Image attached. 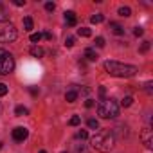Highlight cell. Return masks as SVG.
<instances>
[{
	"instance_id": "cell-27",
	"label": "cell",
	"mask_w": 153,
	"mask_h": 153,
	"mask_svg": "<svg viewBox=\"0 0 153 153\" xmlns=\"http://www.w3.org/2000/svg\"><path fill=\"white\" fill-rule=\"evenodd\" d=\"M133 34H135V36H142V34H144V29H142V27H135Z\"/></svg>"
},
{
	"instance_id": "cell-38",
	"label": "cell",
	"mask_w": 153,
	"mask_h": 153,
	"mask_svg": "<svg viewBox=\"0 0 153 153\" xmlns=\"http://www.w3.org/2000/svg\"><path fill=\"white\" fill-rule=\"evenodd\" d=\"M63 153H65V151H63Z\"/></svg>"
},
{
	"instance_id": "cell-8",
	"label": "cell",
	"mask_w": 153,
	"mask_h": 153,
	"mask_svg": "<svg viewBox=\"0 0 153 153\" xmlns=\"http://www.w3.org/2000/svg\"><path fill=\"white\" fill-rule=\"evenodd\" d=\"M110 29H112V33H114V34H117V36L124 34V29H123L119 24H115V22H110Z\"/></svg>"
},
{
	"instance_id": "cell-22",
	"label": "cell",
	"mask_w": 153,
	"mask_h": 153,
	"mask_svg": "<svg viewBox=\"0 0 153 153\" xmlns=\"http://www.w3.org/2000/svg\"><path fill=\"white\" fill-rule=\"evenodd\" d=\"M40 40H42V34H40V33H34V34H31V42H33V43H38Z\"/></svg>"
},
{
	"instance_id": "cell-37",
	"label": "cell",
	"mask_w": 153,
	"mask_h": 153,
	"mask_svg": "<svg viewBox=\"0 0 153 153\" xmlns=\"http://www.w3.org/2000/svg\"><path fill=\"white\" fill-rule=\"evenodd\" d=\"M40 153H47V151H45V149H42V151H40Z\"/></svg>"
},
{
	"instance_id": "cell-16",
	"label": "cell",
	"mask_w": 153,
	"mask_h": 153,
	"mask_svg": "<svg viewBox=\"0 0 153 153\" xmlns=\"http://www.w3.org/2000/svg\"><path fill=\"white\" fill-rule=\"evenodd\" d=\"M131 103H133V97L131 96H126L123 101H121V105L124 106V108H128V106H131Z\"/></svg>"
},
{
	"instance_id": "cell-7",
	"label": "cell",
	"mask_w": 153,
	"mask_h": 153,
	"mask_svg": "<svg viewBox=\"0 0 153 153\" xmlns=\"http://www.w3.org/2000/svg\"><path fill=\"white\" fill-rule=\"evenodd\" d=\"M140 137H142L144 146H146L148 149H151V146H153V140H151V130H149V128H144L142 133H140Z\"/></svg>"
},
{
	"instance_id": "cell-29",
	"label": "cell",
	"mask_w": 153,
	"mask_h": 153,
	"mask_svg": "<svg viewBox=\"0 0 153 153\" xmlns=\"http://www.w3.org/2000/svg\"><path fill=\"white\" fill-rule=\"evenodd\" d=\"M76 153H87V149H85V146H83V144H81V146L78 144V146H76Z\"/></svg>"
},
{
	"instance_id": "cell-1",
	"label": "cell",
	"mask_w": 153,
	"mask_h": 153,
	"mask_svg": "<svg viewBox=\"0 0 153 153\" xmlns=\"http://www.w3.org/2000/svg\"><path fill=\"white\" fill-rule=\"evenodd\" d=\"M90 144H92V148H94L96 151H99V153H108V151H112L114 146H115V135H114L110 130H101V131H97V133L90 139Z\"/></svg>"
},
{
	"instance_id": "cell-11",
	"label": "cell",
	"mask_w": 153,
	"mask_h": 153,
	"mask_svg": "<svg viewBox=\"0 0 153 153\" xmlns=\"http://www.w3.org/2000/svg\"><path fill=\"white\" fill-rule=\"evenodd\" d=\"M65 99H67V103H74L76 99H78V92H76V90H68L65 94Z\"/></svg>"
},
{
	"instance_id": "cell-14",
	"label": "cell",
	"mask_w": 153,
	"mask_h": 153,
	"mask_svg": "<svg viewBox=\"0 0 153 153\" xmlns=\"http://www.w3.org/2000/svg\"><path fill=\"white\" fill-rule=\"evenodd\" d=\"M15 114H16L18 117H22V115H27V114H29V110H27L25 106H16V108H15Z\"/></svg>"
},
{
	"instance_id": "cell-5",
	"label": "cell",
	"mask_w": 153,
	"mask_h": 153,
	"mask_svg": "<svg viewBox=\"0 0 153 153\" xmlns=\"http://www.w3.org/2000/svg\"><path fill=\"white\" fill-rule=\"evenodd\" d=\"M15 68V59L11 56V52L0 49V76H7L11 74Z\"/></svg>"
},
{
	"instance_id": "cell-36",
	"label": "cell",
	"mask_w": 153,
	"mask_h": 153,
	"mask_svg": "<svg viewBox=\"0 0 153 153\" xmlns=\"http://www.w3.org/2000/svg\"><path fill=\"white\" fill-rule=\"evenodd\" d=\"M31 94L33 96H38V88H31Z\"/></svg>"
},
{
	"instance_id": "cell-26",
	"label": "cell",
	"mask_w": 153,
	"mask_h": 153,
	"mask_svg": "<svg viewBox=\"0 0 153 153\" xmlns=\"http://www.w3.org/2000/svg\"><path fill=\"white\" fill-rule=\"evenodd\" d=\"M148 51H149V42H144L142 47H140V52L144 54V52H148Z\"/></svg>"
},
{
	"instance_id": "cell-12",
	"label": "cell",
	"mask_w": 153,
	"mask_h": 153,
	"mask_svg": "<svg viewBox=\"0 0 153 153\" xmlns=\"http://www.w3.org/2000/svg\"><path fill=\"white\" fill-rule=\"evenodd\" d=\"M43 52H45V51H43L42 47H38V45L31 47V54H33L34 58H42V56H43Z\"/></svg>"
},
{
	"instance_id": "cell-2",
	"label": "cell",
	"mask_w": 153,
	"mask_h": 153,
	"mask_svg": "<svg viewBox=\"0 0 153 153\" xmlns=\"http://www.w3.org/2000/svg\"><path fill=\"white\" fill-rule=\"evenodd\" d=\"M105 70L114 76V78H131L137 74V67L135 65H126V63H119V61H105Z\"/></svg>"
},
{
	"instance_id": "cell-19",
	"label": "cell",
	"mask_w": 153,
	"mask_h": 153,
	"mask_svg": "<svg viewBox=\"0 0 153 153\" xmlns=\"http://www.w3.org/2000/svg\"><path fill=\"white\" fill-rule=\"evenodd\" d=\"M88 128H92V130H97L99 128V123H97V119H88Z\"/></svg>"
},
{
	"instance_id": "cell-31",
	"label": "cell",
	"mask_w": 153,
	"mask_h": 153,
	"mask_svg": "<svg viewBox=\"0 0 153 153\" xmlns=\"http://www.w3.org/2000/svg\"><path fill=\"white\" fill-rule=\"evenodd\" d=\"M85 106H87V108H92V106H94V101H92V99H87V101H85Z\"/></svg>"
},
{
	"instance_id": "cell-32",
	"label": "cell",
	"mask_w": 153,
	"mask_h": 153,
	"mask_svg": "<svg viewBox=\"0 0 153 153\" xmlns=\"http://www.w3.org/2000/svg\"><path fill=\"white\" fill-rule=\"evenodd\" d=\"M0 18H6V9L0 6Z\"/></svg>"
},
{
	"instance_id": "cell-23",
	"label": "cell",
	"mask_w": 153,
	"mask_h": 153,
	"mask_svg": "<svg viewBox=\"0 0 153 153\" xmlns=\"http://www.w3.org/2000/svg\"><path fill=\"white\" fill-rule=\"evenodd\" d=\"M6 94H7V85L0 83V96H6Z\"/></svg>"
},
{
	"instance_id": "cell-4",
	"label": "cell",
	"mask_w": 153,
	"mask_h": 153,
	"mask_svg": "<svg viewBox=\"0 0 153 153\" xmlns=\"http://www.w3.org/2000/svg\"><path fill=\"white\" fill-rule=\"evenodd\" d=\"M16 36H18L16 27L11 22H7V20L0 22V43H11L16 40Z\"/></svg>"
},
{
	"instance_id": "cell-13",
	"label": "cell",
	"mask_w": 153,
	"mask_h": 153,
	"mask_svg": "<svg viewBox=\"0 0 153 153\" xmlns=\"http://www.w3.org/2000/svg\"><path fill=\"white\" fill-rule=\"evenodd\" d=\"M24 27H25V31H33V18L31 16L24 18Z\"/></svg>"
},
{
	"instance_id": "cell-30",
	"label": "cell",
	"mask_w": 153,
	"mask_h": 153,
	"mask_svg": "<svg viewBox=\"0 0 153 153\" xmlns=\"http://www.w3.org/2000/svg\"><path fill=\"white\" fill-rule=\"evenodd\" d=\"M13 4L20 7V6H25V0H15V2H13Z\"/></svg>"
},
{
	"instance_id": "cell-3",
	"label": "cell",
	"mask_w": 153,
	"mask_h": 153,
	"mask_svg": "<svg viewBox=\"0 0 153 153\" xmlns=\"http://www.w3.org/2000/svg\"><path fill=\"white\" fill-rule=\"evenodd\" d=\"M97 115L103 119H114L119 115V105L115 99H101L97 105Z\"/></svg>"
},
{
	"instance_id": "cell-28",
	"label": "cell",
	"mask_w": 153,
	"mask_h": 153,
	"mask_svg": "<svg viewBox=\"0 0 153 153\" xmlns=\"http://www.w3.org/2000/svg\"><path fill=\"white\" fill-rule=\"evenodd\" d=\"M72 45H74V38H72V36H68V38L65 40V47H72Z\"/></svg>"
},
{
	"instance_id": "cell-35",
	"label": "cell",
	"mask_w": 153,
	"mask_h": 153,
	"mask_svg": "<svg viewBox=\"0 0 153 153\" xmlns=\"http://www.w3.org/2000/svg\"><path fill=\"white\" fill-rule=\"evenodd\" d=\"M146 92H148V94H151V83H149V81L146 83Z\"/></svg>"
},
{
	"instance_id": "cell-25",
	"label": "cell",
	"mask_w": 153,
	"mask_h": 153,
	"mask_svg": "<svg viewBox=\"0 0 153 153\" xmlns=\"http://www.w3.org/2000/svg\"><path fill=\"white\" fill-rule=\"evenodd\" d=\"M96 45H97V47H105V38L97 36V38H96Z\"/></svg>"
},
{
	"instance_id": "cell-24",
	"label": "cell",
	"mask_w": 153,
	"mask_h": 153,
	"mask_svg": "<svg viewBox=\"0 0 153 153\" xmlns=\"http://www.w3.org/2000/svg\"><path fill=\"white\" fill-rule=\"evenodd\" d=\"M45 9H47V11H54V9H56V4H54V2H47V4H45Z\"/></svg>"
},
{
	"instance_id": "cell-17",
	"label": "cell",
	"mask_w": 153,
	"mask_h": 153,
	"mask_svg": "<svg viewBox=\"0 0 153 153\" xmlns=\"http://www.w3.org/2000/svg\"><path fill=\"white\" fill-rule=\"evenodd\" d=\"M79 123H81V117H79V115H74V117H70V121H68L70 126H78Z\"/></svg>"
},
{
	"instance_id": "cell-34",
	"label": "cell",
	"mask_w": 153,
	"mask_h": 153,
	"mask_svg": "<svg viewBox=\"0 0 153 153\" xmlns=\"http://www.w3.org/2000/svg\"><path fill=\"white\" fill-rule=\"evenodd\" d=\"M105 94H106V90H105V87H99V96H101V97H105Z\"/></svg>"
},
{
	"instance_id": "cell-21",
	"label": "cell",
	"mask_w": 153,
	"mask_h": 153,
	"mask_svg": "<svg viewBox=\"0 0 153 153\" xmlns=\"http://www.w3.org/2000/svg\"><path fill=\"white\" fill-rule=\"evenodd\" d=\"M119 15H121V16H130V15H131V9H130V7H121V9H119Z\"/></svg>"
},
{
	"instance_id": "cell-6",
	"label": "cell",
	"mask_w": 153,
	"mask_h": 153,
	"mask_svg": "<svg viewBox=\"0 0 153 153\" xmlns=\"http://www.w3.org/2000/svg\"><path fill=\"white\" fill-rule=\"evenodd\" d=\"M27 137H29V130H27V128H22V126H18V128H15V130H13V139H15V140H18V142H24Z\"/></svg>"
},
{
	"instance_id": "cell-10",
	"label": "cell",
	"mask_w": 153,
	"mask_h": 153,
	"mask_svg": "<svg viewBox=\"0 0 153 153\" xmlns=\"http://www.w3.org/2000/svg\"><path fill=\"white\" fill-rule=\"evenodd\" d=\"M65 20L68 25H76V13L74 11H67L65 13Z\"/></svg>"
},
{
	"instance_id": "cell-33",
	"label": "cell",
	"mask_w": 153,
	"mask_h": 153,
	"mask_svg": "<svg viewBox=\"0 0 153 153\" xmlns=\"http://www.w3.org/2000/svg\"><path fill=\"white\" fill-rule=\"evenodd\" d=\"M42 36H45V38H47V40H52V33H49V31H47V33H43V34H42Z\"/></svg>"
},
{
	"instance_id": "cell-15",
	"label": "cell",
	"mask_w": 153,
	"mask_h": 153,
	"mask_svg": "<svg viewBox=\"0 0 153 153\" xmlns=\"http://www.w3.org/2000/svg\"><path fill=\"white\" fill-rule=\"evenodd\" d=\"M103 20H105V16H103L101 13H97V15H94V16L90 18V22H92V24H101Z\"/></svg>"
},
{
	"instance_id": "cell-9",
	"label": "cell",
	"mask_w": 153,
	"mask_h": 153,
	"mask_svg": "<svg viewBox=\"0 0 153 153\" xmlns=\"http://www.w3.org/2000/svg\"><path fill=\"white\" fill-rule=\"evenodd\" d=\"M85 58H87L88 61H97L99 56H97V52H96L94 49H87V51H85Z\"/></svg>"
},
{
	"instance_id": "cell-20",
	"label": "cell",
	"mask_w": 153,
	"mask_h": 153,
	"mask_svg": "<svg viewBox=\"0 0 153 153\" xmlns=\"http://www.w3.org/2000/svg\"><path fill=\"white\" fill-rule=\"evenodd\" d=\"M76 137H78V139H81V140H85V139H88V131H87V130H81V131H78V133H76Z\"/></svg>"
},
{
	"instance_id": "cell-18",
	"label": "cell",
	"mask_w": 153,
	"mask_h": 153,
	"mask_svg": "<svg viewBox=\"0 0 153 153\" xmlns=\"http://www.w3.org/2000/svg\"><path fill=\"white\" fill-rule=\"evenodd\" d=\"M78 34H79V36H90L92 33H90L88 27H81V29H78Z\"/></svg>"
}]
</instances>
